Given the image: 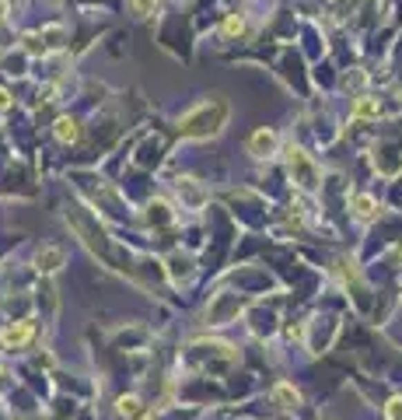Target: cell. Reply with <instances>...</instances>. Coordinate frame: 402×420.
I'll list each match as a JSON object with an SVG mask.
<instances>
[{
  "label": "cell",
  "mask_w": 402,
  "mask_h": 420,
  "mask_svg": "<svg viewBox=\"0 0 402 420\" xmlns=\"http://www.w3.org/2000/svg\"><path fill=\"white\" fill-rule=\"evenodd\" d=\"M224 116H227V109L217 113V116H210V102H203V105H196V109L182 120V133H186V137H207V133H217L220 123H224Z\"/></svg>",
  "instance_id": "1"
},
{
  "label": "cell",
  "mask_w": 402,
  "mask_h": 420,
  "mask_svg": "<svg viewBox=\"0 0 402 420\" xmlns=\"http://www.w3.org/2000/svg\"><path fill=\"white\" fill-rule=\"evenodd\" d=\"M249 147H252L256 158H269V154L276 151V133H273V130H259V133H252Z\"/></svg>",
  "instance_id": "2"
},
{
  "label": "cell",
  "mask_w": 402,
  "mask_h": 420,
  "mask_svg": "<svg viewBox=\"0 0 402 420\" xmlns=\"http://www.w3.org/2000/svg\"><path fill=\"white\" fill-rule=\"evenodd\" d=\"M28 336H32V326L28 323H15V326H8L4 333H0V343L4 347H25Z\"/></svg>",
  "instance_id": "3"
},
{
  "label": "cell",
  "mask_w": 402,
  "mask_h": 420,
  "mask_svg": "<svg viewBox=\"0 0 402 420\" xmlns=\"http://www.w3.org/2000/svg\"><path fill=\"white\" fill-rule=\"evenodd\" d=\"M60 267H64V249H56V245H46V249L39 252V270L52 274V270H60Z\"/></svg>",
  "instance_id": "4"
},
{
  "label": "cell",
  "mask_w": 402,
  "mask_h": 420,
  "mask_svg": "<svg viewBox=\"0 0 402 420\" xmlns=\"http://www.w3.org/2000/svg\"><path fill=\"white\" fill-rule=\"evenodd\" d=\"M273 399H276V403H283V410H294V406L301 403V392H298L294 385H287V382H280V385L273 389Z\"/></svg>",
  "instance_id": "5"
},
{
  "label": "cell",
  "mask_w": 402,
  "mask_h": 420,
  "mask_svg": "<svg viewBox=\"0 0 402 420\" xmlns=\"http://www.w3.org/2000/svg\"><path fill=\"white\" fill-rule=\"evenodd\" d=\"M354 207H357V218H364V221H371V218L378 214V210H374V200H371V196H357V200H354Z\"/></svg>",
  "instance_id": "6"
},
{
  "label": "cell",
  "mask_w": 402,
  "mask_h": 420,
  "mask_svg": "<svg viewBox=\"0 0 402 420\" xmlns=\"http://www.w3.org/2000/svg\"><path fill=\"white\" fill-rule=\"evenodd\" d=\"M354 116H361V120H367V116H378V102H371V98H361V102L354 105Z\"/></svg>",
  "instance_id": "7"
},
{
  "label": "cell",
  "mask_w": 402,
  "mask_h": 420,
  "mask_svg": "<svg viewBox=\"0 0 402 420\" xmlns=\"http://www.w3.org/2000/svg\"><path fill=\"white\" fill-rule=\"evenodd\" d=\"M56 133H60V140H77V123L74 120H60L56 123Z\"/></svg>",
  "instance_id": "8"
},
{
  "label": "cell",
  "mask_w": 402,
  "mask_h": 420,
  "mask_svg": "<svg viewBox=\"0 0 402 420\" xmlns=\"http://www.w3.org/2000/svg\"><path fill=\"white\" fill-rule=\"evenodd\" d=\"M119 413H123V417H137V413H140L137 396H123V399H119Z\"/></svg>",
  "instance_id": "9"
},
{
  "label": "cell",
  "mask_w": 402,
  "mask_h": 420,
  "mask_svg": "<svg viewBox=\"0 0 402 420\" xmlns=\"http://www.w3.org/2000/svg\"><path fill=\"white\" fill-rule=\"evenodd\" d=\"M242 28H245V21H242V15H231V18H227V21H224V32H227V35H238Z\"/></svg>",
  "instance_id": "10"
},
{
  "label": "cell",
  "mask_w": 402,
  "mask_h": 420,
  "mask_svg": "<svg viewBox=\"0 0 402 420\" xmlns=\"http://www.w3.org/2000/svg\"><path fill=\"white\" fill-rule=\"evenodd\" d=\"M130 4H133L137 15H151V11H157V0H130Z\"/></svg>",
  "instance_id": "11"
},
{
  "label": "cell",
  "mask_w": 402,
  "mask_h": 420,
  "mask_svg": "<svg viewBox=\"0 0 402 420\" xmlns=\"http://www.w3.org/2000/svg\"><path fill=\"white\" fill-rule=\"evenodd\" d=\"M385 413H388V420H402V399H392Z\"/></svg>",
  "instance_id": "12"
},
{
  "label": "cell",
  "mask_w": 402,
  "mask_h": 420,
  "mask_svg": "<svg viewBox=\"0 0 402 420\" xmlns=\"http://www.w3.org/2000/svg\"><path fill=\"white\" fill-rule=\"evenodd\" d=\"M8 105H11V95H8L4 88H0V109H8Z\"/></svg>",
  "instance_id": "13"
},
{
  "label": "cell",
  "mask_w": 402,
  "mask_h": 420,
  "mask_svg": "<svg viewBox=\"0 0 402 420\" xmlns=\"http://www.w3.org/2000/svg\"><path fill=\"white\" fill-rule=\"evenodd\" d=\"M140 420H151V417H140Z\"/></svg>",
  "instance_id": "14"
}]
</instances>
